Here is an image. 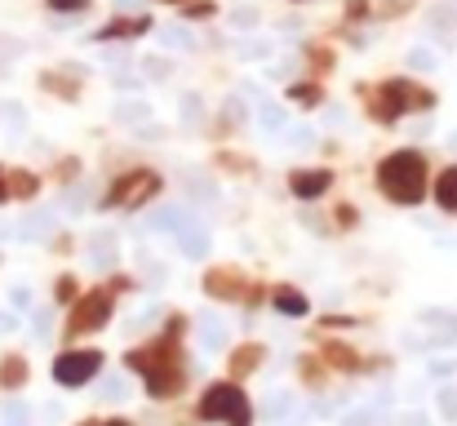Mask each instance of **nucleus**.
Instances as JSON below:
<instances>
[{"mask_svg":"<svg viewBox=\"0 0 457 426\" xmlns=\"http://www.w3.org/2000/svg\"><path fill=\"white\" fill-rule=\"evenodd\" d=\"M178 333H182V320H173V324L164 329V338H155V342L138 347V351H125V369L147 378V396H152V400H173V396H182L187 373H182Z\"/></svg>","mask_w":457,"mask_h":426,"instance_id":"obj_1","label":"nucleus"},{"mask_svg":"<svg viewBox=\"0 0 457 426\" xmlns=\"http://www.w3.org/2000/svg\"><path fill=\"white\" fill-rule=\"evenodd\" d=\"M378 191L395 205H422L427 196V160L418 151H391L378 164Z\"/></svg>","mask_w":457,"mask_h":426,"instance_id":"obj_2","label":"nucleus"},{"mask_svg":"<svg viewBox=\"0 0 457 426\" xmlns=\"http://www.w3.org/2000/svg\"><path fill=\"white\" fill-rule=\"evenodd\" d=\"M200 418L227 426H253V409H249V400H245V391L236 382H213L200 396Z\"/></svg>","mask_w":457,"mask_h":426,"instance_id":"obj_3","label":"nucleus"},{"mask_svg":"<svg viewBox=\"0 0 457 426\" xmlns=\"http://www.w3.org/2000/svg\"><path fill=\"white\" fill-rule=\"evenodd\" d=\"M112 306H116V288H89V293H76L71 315H67V333H71V338L98 333V329L112 320Z\"/></svg>","mask_w":457,"mask_h":426,"instance_id":"obj_4","label":"nucleus"},{"mask_svg":"<svg viewBox=\"0 0 457 426\" xmlns=\"http://www.w3.org/2000/svg\"><path fill=\"white\" fill-rule=\"evenodd\" d=\"M152 196H160V173L152 169H129L112 182L107 191V209H143Z\"/></svg>","mask_w":457,"mask_h":426,"instance_id":"obj_5","label":"nucleus"},{"mask_svg":"<svg viewBox=\"0 0 457 426\" xmlns=\"http://www.w3.org/2000/svg\"><path fill=\"white\" fill-rule=\"evenodd\" d=\"M103 369V351H62L54 360V382L58 387H85Z\"/></svg>","mask_w":457,"mask_h":426,"instance_id":"obj_6","label":"nucleus"},{"mask_svg":"<svg viewBox=\"0 0 457 426\" xmlns=\"http://www.w3.org/2000/svg\"><path fill=\"white\" fill-rule=\"evenodd\" d=\"M204 293L218 302H240V297H258V288L249 284V276L240 267H209L204 271Z\"/></svg>","mask_w":457,"mask_h":426,"instance_id":"obj_7","label":"nucleus"},{"mask_svg":"<svg viewBox=\"0 0 457 426\" xmlns=\"http://www.w3.org/2000/svg\"><path fill=\"white\" fill-rule=\"evenodd\" d=\"M382 89H386V98L395 103L400 116H404V112H427V107H436V94L422 89V85H413V80H386Z\"/></svg>","mask_w":457,"mask_h":426,"instance_id":"obj_8","label":"nucleus"},{"mask_svg":"<svg viewBox=\"0 0 457 426\" xmlns=\"http://www.w3.org/2000/svg\"><path fill=\"white\" fill-rule=\"evenodd\" d=\"M333 187V173L328 169H294L289 173V191L298 196V200H315V196H324Z\"/></svg>","mask_w":457,"mask_h":426,"instance_id":"obj_9","label":"nucleus"},{"mask_svg":"<svg viewBox=\"0 0 457 426\" xmlns=\"http://www.w3.org/2000/svg\"><path fill=\"white\" fill-rule=\"evenodd\" d=\"M324 364L337 369V373H360L364 369V355L346 342H324Z\"/></svg>","mask_w":457,"mask_h":426,"instance_id":"obj_10","label":"nucleus"},{"mask_svg":"<svg viewBox=\"0 0 457 426\" xmlns=\"http://www.w3.org/2000/svg\"><path fill=\"white\" fill-rule=\"evenodd\" d=\"M271 306H276L280 315H294V320H303L306 311H311L303 288H294V284H276V288H271Z\"/></svg>","mask_w":457,"mask_h":426,"instance_id":"obj_11","label":"nucleus"},{"mask_svg":"<svg viewBox=\"0 0 457 426\" xmlns=\"http://www.w3.org/2000/svg\"><path fill=\"white\" fill-rule=\"evenodd\" d=\"M364 107H369V116H373V121H382V125H395V121H400V112H395V103L386 98V89H382V85L364 89Z\"/></svg>","mask_w":457,"mask_h":426,"instance_id":"obj_12","label":"nucleus"},{"mask_svg":"<svg viewBox=\"0 0 457 426\" xmlns=\"http://www.w3.org/2000/svg\"><path fill=\"white\" fill-rule=\"evenodd\" d=\"M258 364H262V347H258V342H245V347H236V351H231V360H227L231 378H249Z\"/></svg>","mask_w":457,"mask_h":426,"instance_id":"obj_13","label":"nucleus"},{"mask_svg":"<svg viewBox=\"0 0 457 426\" xmlns=\"http://www.w3.org/2000/svg\"><path fill=\"white\" fill-rule=\"evenodd\" d=\"M152 27V18H116L98 31V40H125V36H143Z\"/></svg>","mask_w":457,"mask_h":426,"instance_id":"obj_14","label":"nucleus"},{"mask_svg":"<svg viewBox=\"0 0 457 426\" xmlns=\"http://www.w3.org/2000/svg\"><path fill=\"white\" fill-rule=\"evenodd\" d=\"M436 205L445 213H457V164H449L440 178H436Z\"/></svg>","mask_w":457,"mask_h":426,"instance_id":"obj_15","label":"nucleus"},{"mask_svg":"<svg viewBox=\"0 0 457 426\" xmlns=\"http://www.w3.org/2000/svg\"><path fill=\"white\" fill-rule=\"evenodd\" d=\"M4 182H9V196H18V200H31V196L40 191V178L27 173V169H9Z\"/></svg>","mask_w":457,"mask_h":426,"instance_id":"obj_16","label":"nucleus"},{"mask_svg":"<svg viewBox=\"0 0 457 426\" xmlns=\"http://www.w3.org/2000/svg\"><path fill=\"white\" fill-rule=\"evenodd\" d=\"M0 382H4V387H22V382H27V360H22V355H9V360L0 364Z\"/></svg>","mask_w":457,"mask_h":426,"instance_id":"obj_17","label":"nucleus"},{"mask_svg":"<svg viewBox=\"0 0 457 426\" xmlns=\"http://www.w3.org/2000/svg\"><path fill=\"white\" fill-rule=\"evenodd\" d=\"M40 85H45L49 94H62V98H76V94H80V85H76V80H62L58 71H49V76H45Z\"/></svg>","mask_w":457,"mask_h":426,"instance_id":"obj_18","label":"nucleus"},{"mask_svg":"<svg viewBox=\"0 0 457 426\" xmlns=\"http://www.w3.org/2000/svg\"><path fill=\"white\" fill-rule=\"evenodd\" d=\"M289 98H294L298 107H320L324 89H320V85H294V89H289Z\"/></svg>","mask_w":457,"mask_h":426,"instance_id":"obj_19","label":"nucleus"},{"mask_svg":"<svg viewBox=\"0 0 457 426\" xmlns=\"http://www.w3.org/2000/svg\"><path fill=\"white\" fill-rule=\"evenodd\" d=\"M54 297H58V302H76V280H71V276L54 280Z\"/></svg>","mask_w":457,"mask_h":426,"instance_id":"obj_20","label":"nucleus"},{"mask_svg":"<svg viewBox=\"0 0 457 426\" xmlns=\"http://www.w3.org/2000/svg\"><path fill=\"white\" fill-rule=\"evenodd\" d=\"M298 373H303V382H306V387H315V382L324 378V369H320L315 360H303V364H298Z\"/></svg>","mask_w":457,"mask_h":426,"instance_id":"obj_21","label":"nucleus"},{"mask_svg":"<svg viewBox=\"0 0 457 426\" xmlns=\"http://www.w3.org/2000/svg\"><path fill=\"white\" fill-rule=\"evenodd\" d=\"M49 9L54 13H80V9H89V0H49Z\"/></svg>","mask_w":457,"mask_h":426,"instance_id":"obj_22","label":"nucleus"},{"mask_svg":"<svg viewBox=\"0 0 457 426\" xmlns=\"http://www.w3.org/2000/svg\"><path fill=\"white\" fill-rule=\"evenodd\" d=\"M355 222H360L355 205H337V227H355Z\"/></svg>","mask_w":457,"mask_h":426,"instance_id":"obj_23","label":"nucleus"},{"mask_svg":"<svg viewBox=\"0 0 457 426\" xmlns=\"http://www.w3.org/2000/svg\"><path fill=\"white\" fill-rule=\"evenodd\" d=\"M187 13H191V18H209L213 4H209V0H187Z\"/></svg>","mask_w":457,"mask_h":426,"instance_id":"obj_24","label":"nucleus"},{"mask_svg":"<svg viewBox=\"0 0 457 426\" xmlns=\"http://www.w3.org/2000/svg\"><path fill=\"white\" fill-rule=\"evenodd\" d=\"M346 13H351V18H364V13H369V4H364V0H351V9H346Z\"/></svg>","mask_w":457,"mask_h":426,"instance_id":"obj_25","label":"nucleus"},{"mask_svg":"<svg viewBox=\"0 0 457 426\" xmlns=\"http://www.w3.org/2000/svg\"><path fill=\"white\" fill-rule=\"evenodd\" d=\"M9 200V182H4V169H0V205Z\"/></svg>","mask_w":457,"mask_h":426,"instance_id":"obj_26","label":"nucleus"},{"mask_svg":"<svg viewBox=\"0 0 457 426\" xmlns=\"http://www.w3.org/2000/svg\"><path fill=\"white\" fill-rule=\"evenodd\" d=\"M103 426H129V422L125 418H112V422H103Z\"/></svg>","mask_w":457,"mask_h":426,"instance_id":"obj_27","label":"nucleus"},{"mask_svg":"<svg viewBox=\"0 0 457 426\" xmlns=\"http://www.w3.org/2000/svg\"><path fill=\"white\" fill-rule=\"evenodd\" d=\"M80 426H103V422H98V418H89V422H80Z\"/></svg>","mask_w":457,"mask_h":426,"instance_id":"obj_28","label":"nucleus"},{"mask_svg":"<svg viewBox=\"0 0 457 426\" xmlns=\"http://www.w3.org/2000/svg\"><path fill=\"white\" fill-rule=\"evenodd\" d=\"M164 4H187V0H164Z\"/></svg>","mask_w":457,"mask_h":426,"instance_id":"obj_29","label":"nucleus"}]
</instances>
